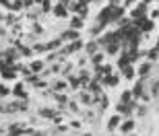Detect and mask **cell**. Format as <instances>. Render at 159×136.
Returning a JSON list of instances; mask_svg holds the SVG:
<instances>
[{"label":"cell","instance_id":"1","mask_svg":"<svg viewBox=\"0 0 159 136\" xmlns=\"http://www.w3.org/2000/svg\"><path fill=\"white\" fill-rule=\"evenodd\" d=\"M120 122H122V120H120V116H112V118H110V122H107V130H116V128L120 126Z\"/></svg>","mask_w":159,"mask_h":136},{"label":"cell","instance_id":"2","mask_svg":"<svg viewBox=\"0 0 159 136\" xmlns=\"http://www.w3.org/2000/svg\"><path fill=\"white\" fill-rule=\"evenodd\" d=\"M132 128H134V122H132V120L122 122V126H120V130H122V132H132Z\"/></svg>","mask_w":159,"mask_h":136},{"label":"cell","instance_id":"3","mask_svg":"<svg viewBox=\"0 0 159 136\" xmlns=\"http://www.w3.org/2000/svg\"><path fill=\"white\" fill-rule=\"evenodd\" d=\"M149 72H151V64H145V66H141V68H139V74H141L143 78H147Z\"/></svg>","mask_w":159,"mask_h":136},{"label":"cell","instance_id":"4","mask_svg":"<svg viewBox=\"0 0 159 136\" xmlns=\"http://www.w3.org/2000/svg\"><path fill=\"white\" fill-rule=\"evenodd\" d=\"M39 116H43V118H56V109H39Z\"/></svg>","mask_w":159,"mask_h":136},{"label":"cell","instance_id":"5","mask_svg":"<svg viewBox=\"0 0 159 136\" xmlns=\"http://www.w3.org/2000/svg\"><path fill=\"white\" fill-rule=\"evenodd\" d=\"M70 27H72V29H81V27H83V19H72Z\"/></svg>","mask_w":159,"mask_h":136},{"label":"cell","instance_id":"6","mask_svg":"<svg viewBox=\"0 0 159 136\" xmlns=\"http://www.w3.org/2000/svg\"><path fill=\"white\" fill-rule=\"evenodd\" d=\"M2 77H4V78H15L17 74H15V70H12V68H4V74H2Z\"/></svg>","mask_w":159,"mask_h":136},{"label":"cell","instance_id":"7","mask_svg":"<svg viewBox=\"0 0 159 136\" xmlns=\"http://www.w3.org/2000/svg\"><path fill=\"white\" fill-rule=\"evenodd\" d=\"M54 12H56V17H66V11H64V6H56V11H54Z\"/></svg>","mask_w":159,"mask_h":136},{"label":"cell","instance_id":"8","mask_svg":"<svg viewBox=\"0 0 159 136\" xmlns=\"http://www.w3.org/2000/svg\"><path fill=\"white\" fill-rule=\"evenodd\" d=\"M97 46H99L97 42H93V43H87V52H89V54H93L95 50H97Z\"/></svg>","mask_w":159,"mask_h":136},{"label":"cell","instance_id":"9","mask_svg":"<svg viewBox=\"0 0 159 136\" xmlns=\"http://www.w3.org/2000/svg\"><path fill=\"white\" fill-rule=\"evenodd\" d=\"M101 60H103V56H101V54H95L93 58H91V62H93V64H101Z\"/></svg>","mask_w":159,"mask_h":136},{"label":"cell","instance_id":"10","mask_svg":"<svg viewBox=\"0 0 159 136\" xmlns=\"http://www.w3.org/2000/svg\"><path fill=\"white\" fill-rule=\"evenodd\" d=\"M122 72H124V77H126V78H132V68H130V66L122 68Z\"/></svg>","mask_w":159,"mask_h":136},{"label":"cell","instance_id":"11","mask_svg":"<svg viewBox=\"0 0 159 136\" xmlns=\"http://www.w3.org/2000/svg\"><path fill=\"white\" fill-rule=\"evenodd\" d=\"M41 68H43V64H41V62H33V64H31V70H35V72H39Z\"/></svg>","mask_w":159,"mask_h":136},{"label":"cell","instance_id":"12","mask_svg":"<svg viewBox=\"0 0 159 136\" xmlns=\"http://www.w3.org/2000/svg\"><path fill=\"white\" fill-rule=\"evenodd\" d=\"M106 85H118V77H107Z\"/></svg>","mask_w":159,"mask_h":136},{"label":"cell","instance_id":"13","mask_svg":"<svg viewBox=\"0 0 159 136\" xmlns=\"http://www.w3.org/2000/svg\"><path fill=\"white\" fill-rule=\"evenodd\" d=\"M151 93H153V95H157V93H159V81H155V83L151 85Z\"/></svg>","mask_w":159,"mask_h":136},{"label":"cell","instance_id":"14","mask_svg":"<svg viewBox=\"0 0 159 136\" xmlns=\"http://www.w3.org/2000/svg\"><path fill=\"white\" fill-rule=\"evenodd\" d=\"M54 89H56V91H64L66 89V83H56V85H54Z\"/></svg>","mask_w":159,"mask_h":136},{"label":"cell","instance_id":"15","mask_svg":"<svg viewBox=\"0 0 159 136\" xmlns=\"http://www.w3.org/2000/svg\"><path fill=\"white\" fill-rule=\"evenodd\" d=\"M15 95H17V97H25V93H23V87H21V85H19L17 89H15Z\"/></svg>","mask_w":159,"mask_h":136},{"label":"cell","instance_id":"16","mask_svg":"<svg viewBox=\"0 0 159 136\" xmlns=\"http://www.w3.org/2000/svg\"><path fill=\"white\" fill-rule=\"evenodd\" d=\"M77 37V33L75 31H68V33H64V39H75Z\"/></svg>","mask_w":159,"mask_h":136},{"label":"cell","instance_id":"17","mask_svg":"<svg viewBox=\"0 0 159 136\" xmlns=\"http://www.w3.org/2000/svg\"><path fill=\"white\" fill-rule=\"evenodd\" d=\"M68 107H70V112H79V105L75 103V101H70V103H68Z\"/></svg>","mask_w":159,"mask_h":136},{"label":"cell","instance_id":"18","mask_svg":"<svg viewBox=\"0 0 159 136\" xmlns=\"http://www.w3.org/2000/svg\"><path fill=\"white\" fill-rule=\"evenodd\" d=\"M6 95H8V89L6 87H0V97H6Z\"/></svg>","mask_w":159,"mask_h":136},{"label":"cell","instance_id":"19","mask_svg":"<svg viewBox=\"0 0 159 136\" xmlns=\"http://www.w3.org/2000/svg\"><path fill=\"white\" fill-rule=\"evenodd\" d=\"M136 113H139V116H145V113H147V107H139Z\"/></svg>","mask_w":159,"mask_h":136},{"label":"cell","instance_id":"20","mask_svg":"<svg viewBox=\"0 0 159 136\" xmlns=\"http://www.w3.org/2000/svg\"><path fill=\"white\" fill-rule=\"evenodd\" d=\"M70 128H81V122H77V120H72V122H70Z\"/></svg>","mask_w":159,"mask_h":136},{"label":"cell","instance_id":"21","mask_svg":"<svg viewBox=\"0 0 159 136\" xmlns=\"http://www.w3.org/2000/svg\"><path fill=\"white\" fill-rule=\"evenodd\" d=\"M31 136H46V134H43V132H33Z\"/></svg>","mask_w":159,"mask_h":136}]
</instances>
